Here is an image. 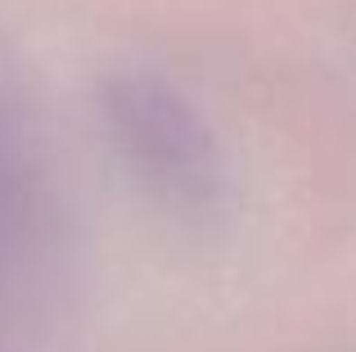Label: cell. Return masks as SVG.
<instances>
[{"mask_svg":"<svg viewBox=\"0 0 356 352\" xmlns=\"http://www.w3.org/2000/svg\"><path fill=\"white\" fill-rule=\"evenodd\" d=\"M113 118L127 141V154L158 190H167L181 203H203L212 194L208 136L172 95H163L158 86H140V81L122 86Z\"/></svg>","mask_w":356,"mask_h":352,"instance_id":"cell-1","label":"cell"}]
</instances>
